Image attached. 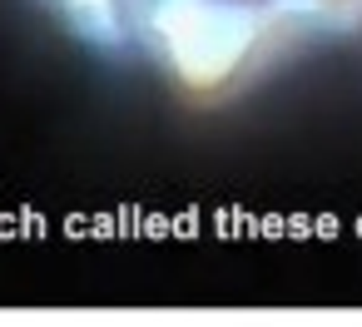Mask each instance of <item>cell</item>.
<instances>
[{"label":"cell","mask_w":362,"mask_h":327,"mask_svg":"<svg viewBox=\"0 0 362 327\" xmlns=\"http://www.w3.org/2000/svg\"><path fill=\"white\" fill-rule=\"evenodd\" d=\"M95 55L228 105L317 45L362 30V0H40Z\"/></svg>","instance_id":"6da1fadb"}]
</instances>
